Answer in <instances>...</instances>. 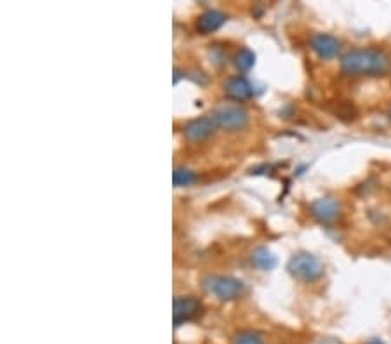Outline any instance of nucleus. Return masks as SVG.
Returning <instances> with one entry per match:
<instances>
[{
    "mask_svg": "<svg viewBox=\"0 0 391 344\" xmlns=\"http://www.w3.org/2000/svg\"><path fill=\"white\" fill-rule=\"evenodd\" d=\"M391 70V58L381 49H353L341 58L346 77H382Z\"/></svg>",
    "mask_w": 391,
    "mask_h": 344,
    "instance_id": "1",
    "label": "nucleus"
},
{
    "mask_svg": "<svg viewBox=\"0 0 391 344\" xmlns=\"http://www.w3.org/2000/svg\"><path fill=\"white\" fill-rule=\"evenodd\" d=\"M203 287L207 289V292L213 296H216L221 301H237L240 297L245 296L247 287L242 280L233 279V276H209V279L203 280Z\"/></svg>",
    "mask_w": 391,
    "mask_h": 344,
    "instance_id": "2",
    "label": "nucleus"
},
{
    "mask_svg": "<svg viewBox=\"0 0 391 344\" xmlns=\"http://www.w3.org/2000/svg\"><path fill=\"white\" fill-rule=\"evenodd\" d=\"M287 269L294 279L301 281H316L323 275V264L315 256L306 252L292 256Z\"/></svg>",
    "mask_w": 391,
    "mask_h": 344,
    "instance_id": "3",
    "label": "nucleus"
},
{
    "mask_svg": "<svg viewBox=\"0 0 391 344\" xmlns=\"http://www.w3.org/2000/svg\"><path fill=\"white\" fill-rule=\"evenodd\" d=\"M219 129L228 132H237L247 127L249 113L247 109L238 107V104H228V107L218 108L213 113Z\"/></svg>",
    "mask_w": 391,
    "mask_h": 344,
    "instance_id": "4",
    "label": "nucleus"
},
{
    "mask_svg": "<svg viewBox=\"0 0 391 344\" xmlns=\"http://www.w3.org/2000/svg\"><path fill=\"white\" fill-rule=\"evenodd\" d=\"M218 124L214 115H203L198 117V119L190 120L185 127H183V136L185 139L190 141V143H200V141L209 139L210 136L216 132Z\"/></svg>",
    "mask_w": 391,
    "mask_h": 344,
    "instance_id": "5",
    "label": "nucleus"
},
{
    "mask_svg": "<svg viewBox=\"0 0 391 344\" xmlns=\"http://www.w3.org/2000/svg\"><path fill=\"white\" fill-rule=\"evenodd\" d=\"M202 313V303L197 297H176L174 299V310H172V320L174 326L179 327L183 323L191 322Z\"/></svg>",
    "mask_w": 391,
    "mask_h": 344,
    "instance_id": "6",
    "label": "nucleus"
},
{
    "mask_svg": "<svg viewBox=\"0 0 391 344\" xmlns=\"http://www.w3.org/2000/svg\"><path fill=\"white\" fill-rule=\"evenodd\" d=\"M311 217L316 219L320 225H334L341 217V203L336 198H320L315 200L310 207Z\"/></svg>",
    "mask_w": 391,
    "mask_h": 344,
    "instance_id": "7",
    "label": "nucleus"
},
{
    "mask_svg": "<svg viewBox=\"0 0 391 344\" xmlns=\"http://www.w3.org/2000/svg\"><path fill=\"white\" fill-rule=\"evenodd\" d=\"M311 50L320 58V60H334L341 53V41L327 33H315L310 38Z\"/></svg>",
    "mask_w": 391,
    "mask_h": 344,
    "instance_id": "8",
    "label": "nucleus"
},
{
    "mask_svg": "<svg viewBox=\"0 0 391 344\" xmlns=\"http://www.w3.org/2000/svg\"><path fill=\"white\" fill-rule=\"evenodd\" d=\"M225 91L230 97L235 101H247L254 96V87L252 84L245 77L237 75L226 80Z\"/></svg>",
    "mask_w": 391,
    "mask_h": 344,
    "instance_id": "9",
    "label": "nucleus"
},
{
    "mask_svg": "<svg viewBox=\"0 0 391 344\" xmlns=\"http://www.w3.org/2000/svg\"><path fill=\"white\" fill-rule=\"evenodd\" d=\"M225 23L226 14L219 13V11H205V13L197 19V30L203 35H209L218 31Z\"/></svg>",
    "mask_w": 391,
    "mask_h": 344,
    "instance_id": "10",
    "label": "nucleus"
},
{
    "mask_svg": "<svg viewBox=\"0 0 391 344\" xmlns=\"http://www.w3.org/2000/svg\"><path fill=\"white\" fill-rule=\"evenodd\" d=\"M252 263L261 269H272L277 264V259L268 249L259 247L252 252Z\"/></svg>",
    "mask_w": 391,
    "mask_h": 344,
    "instance_id": "11",
    "label": "nucleus"
},
{
    "mask_svg": "<svg viewBox=\"0 0 391 344\" xmlns=\"http://www.w3.org/2000/svg\"><path fill=\"white\" fill-rule=\"evenodd\" d=\"M254 61H256V56H254L252 50L249 49H240L235 56V66H237L240 72H247L254 66Z\"/></svg>",
    "mask_w": 391,
    "mask_h": 344,
    "instance_id": "12",
    "label": "nucleus"
},
{
    "mask_svg": "<svg viewBox=\"0 0 391 344\" xmlns=\"http://www.w3.org/2000/svg\"><path fill=\"white\" fill-rule=\"evenodd\" d=\"M172 181H174V186H190L191 183H195V172L185 167H178L172 174Z\"/></svg>",
    "mask_w": 391,
    "mask_h": 344,
    "instance_id": "13",
    "label": "nucleus"
},
{
    "mask_svg": "<svg viewBox=\"0 0 391 344\" xmlns=\"http://www.w3.org/2000/svg\"><path fill=\"white\" fill-rule=\"evenodd\" d=\"M235 344H263V338L257 332L244 330L237 335Z\"/></svg>",
    "mask_w": 391,
    "mask_h": 344,
    "instance_id": "14",
    "label": "nucleus"
},
{
    "mask_svg": "<svg viewBox=\"0 0 391 344\" xmlns=\"http://www.w3.org/2000/svg\"><path fill=\"white\" fill-rule=\"evenodd\" d=\"M388 117H390V122H391V104H390V109H388Z\"/></svg>",
    "mask_w": 391,
    "mask_h": 344,
    "instance_id": "15",
    "label": "nucleus"
},
{
    "mask_svg": "<svg viewBox=\"0 0 391 344\" xmlns=\"http://www.w3.org/2000/svg\"><path fill=\"white\" fill-rule=\"evenodd\" d=\"M370 344H382V343L381 341H373Z\"/></svg>",
    "mask_w": 391,
    "mask_h": 344,
    "instance_id": "16",
    "label": "nucleus"
}]
</instances>
